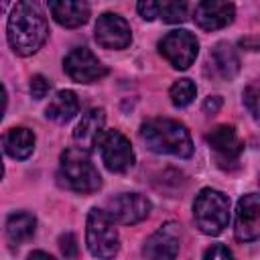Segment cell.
<instances>
[{"label": "cell", "mask_w": 260, "mask_h": 260, "mask_svg": "<svg viewBox=\"0 0 260 260\" xmlns=\"http://www.w3.org/2000/svg\"><path fill=\"white\" fill-rule=\"evenodd\" d=\"M85 242L89 252L100 260H112L118 254L120 240L114 228V221L106 215L104 209H89L87 213V228H85Z\"/></svg>", "instance_id": "5"}, {"label": "cell", "mask_w": 260, "mask_h": 260, "mask_svg": "<svg viewBox=\"0 0 260 260\" xmlns=\"http://www.w3.org/2000/svg\"><path fill=\"white\" fill-rule=\"evenodd\" d=\"M59 248H61V254L67 258V260H75L79 248H77V238L71 234V232H65L61 234L59 238Z\"/></svg>", "instance_id": "23"}, {"label": "cell", "mask_w": 260, "mask_h": 260, "mask_svg": "<svg viewBox=\"0 0 260 260\" xmlns=\"http://www.w3.org/2000/svg\"><path fill=\"white\" fill-rule=\"evenodd\" d=\"M95 146H100L102 162L112 173H124L134 165V150L130 140L120 130H104Z\"/></svg>", "instance_id": "6"}, {"label": "cell", "mask_w": 260, "mask_h": 260, "mask_svg": "<svg viewBox=\"0 0 260 260\" xmlns=\"http://www.w3.org/2000/svg\"><path fill=\"white\" fill-rule=\"evenodd\" d=\"M203 260H234V256H232V252L228 250V246H223V244H213L211 248L205 250Z\"/></svg>", "instance_id": "25"}, {"label": "cell", "mask_w": 260, "mask_h": 260, "mask_svg": "<svg viewBox=\"0 0 260 260\" xmlns=\"http://www.w3.org/2000/svg\"><path fill=\"white\" fill-rule=\"evenodd\" d=\"M49 10L53 18L67 28H75L87 22L89 18V6L85 2L75 0H61V2H49Z\"/></svg>", "instance_id": "16"}, {"label": "cell", "mask_w": 260, "mask_h": 260, "mask_svg": "<svg viewBox=\"0 0 260 260\" xmlns=\"http://www.w3.org/2000/svg\"><path fill=\"white\" fill-rule=\"evenodd\" d=\"M234 4L232 2H217V0H205L195 6V22L203 30H217L223 28L234 20Z\"/></svg>", "instance_id": "14"}, {"label": "cell", "mask_w": 260, "mask_h": 260, "mask_svg": "<svg viewBox=\"0 0 260 260\" xmlns=\"http://www.w3.org/2000/svg\"><path fill=\"white\" fill-rule=\"evenodd\" d=\"M95 41L104 49H126L132 41L130 24L114 12H104L95 22Z\"/></svg>", "instance_id": "12"}, {"label": "cell", "mask_w": 260, "mask_h": 260, "mask_svg": "<svg viewBox=\"0 0 260 260\" xmlns=\"http://www.w3.org/2000/svg\"><path fill=\"white\" fill-rule=\"evenodd\" d=\"M28 260H55L53 256H49L47 252H43V250H37V252H32L30 256H28Z\"/></svg>", "instance_id": "29"}, {"label": "cell", "mask_w": 260, "mask_h": 260, "mask_svg": "<svg viewBox=\"0 0 260 260\" xmlns=\"http://www.w3.org/2000/svg\"><path fill=\"white\" fill-rule=\"evenodd\" d=\"M104 211L114 223L130 225V223H138L148 217L150 201L140 193H120L108 201Z\"/></svg>", "instance_id": "8"}, {"label": "cell", "mask_w": 260, "mask_h": 260, "mask_svg": "<svg viewBox=\"0 0 260 260\" xmlns=\"http://www.w3.org/2000/svg\"><path fill=\"white\" fill-rule=\"evenodd\" d=\"M2 144L4 150L12 156V158H26L32 154L35 150V134L28 128H10L4 136H2Z\"/></svg>", "instance_id": "19"}, {"label": "cell", "mask_w": 260, "mask_h": 260, "mask_svg": "<svg viewBox=\"0 0 260 260\" xmlns=\"http://www.w3.org/2000/svg\"><path fill=\"white\" fill-rule=\"evenodd\" d=\"M244 102L250 110V114L254 118H258V85L256 83H250L246 89H244Z\"/></svg>", "instance_id": "26"}, {"label": "cell", "mask_w": 260, "mask_h": 260, "mask_svg": "<svg viewBox=\"0 0 260 260\" xmlns=\"http://www.w3.org/2000/svg\"><path fill=\"white\" fill-rule=\"evenodd\" d=\"M193 217L197 228L207 236H217L230 221V199L221 191L201 189L193 203Z\"/></svg>", "instance_id": "4"}, {"label": "cell", "mask_w": 260, "mask_h": 260, "mask_svg": "<svg viewBox=\"0 0 260 260\" xmlns=\"http://www.w3.org/2000/svg\"><path fill=\"white\" fill-rule=\"evenodd\" d=\"M158 12L165 22H183L187 18V4L185 2H156Z\"/></svg>", "instance_id": "22"}, {"label": "cell", "mask_w": 260, "mask_h": 260, "mask_svg": "<svg viewBox=\"0 0 260 260\" xmlns=\"http://www.w3.org/2000/svg\"><path fill=\"white\" fill-rule=\"evenodd\" d=\"M2 10H4V2H0V12H2Z\"/></svg>", "instance_id": "32"}, {"label": "cell", "mask_w": 260, "mask_h": 260, "mask_svg": "<svg viewBox=\"0 0 260 260\" xmlns=\"http://www.w3.org/2000/svg\"><path fill=\"white\" fill-rule=\"evenodd\" d=\"M63 69L77 83H91L108 73V69L100 63V59L85 47L71 49L63 61Z\"/></svg>", "instance_id": "9"}, {"label": "cell", "mask_w": 260, "mask_h": 260, "mask_svg": "<svg viewBox=\"0 0 260 260\" xmlns=\"http://www.w3.org/2000/svg\"><path fill=\"white\" fill-rule=\"evenodd\" d=\"M158 49H160V55L175 69H187L197 57L199 43L195 35H191L189 30H171L169 35L162 37V41L158 43Z\"/></svg>", "instance_id": "7"}, {"label": "cell", "mask_w": 260, "mask_h": 260, "mask_svg": "<svg viewBox=\"0 0 260 260\" xmlns=\"http://www.w3.org/2000/svg\"><path fill=\"white\" fill-rule=\"evenodd\" d=\"M49 79L47 77H43V75H32V79H30V93H32V98H37V100H43L47 93H49Z\"/></svg>", "instance_id": "24"}, {"label": "cell", "mask_w": 260, "mask_h": 260, "mask_svg": "<svg viewBox=\"0 0 260 260\" xmlns=\"http://www.w3.org/2000/svg\"><path fill=\"white\" fill-rule=\"evenodd\" d=\"M140 138L152 152L187 158L193 154V140L185 124L171 118H150L140 126Z\"/></svg>", "instance_id": "2"}, {"label": "cell", "mask_w": 260, "mask_h": 260, "mask_svg": "<svg viewBox=\"0 0 260 260\" xmlns=\"http://www.w3.org/2000/svg\"><path fill=\"white\" fill-rule=\"evenodd\" d=\"M35 228H37V219L32 213L16 211L6 221V236L12 244H20V242H26L35 234Z\"/></svg>", "instance_id": "20"}, {"label": "cell", "mask_w": 260, "mask_h": 260, "mask_svg": "<svg viewBox=\"0 0 260 260\" xmlns=\"http://www.w3.org/2000/svg\"><path fill=\"white\" fill-rule=\"evenodd\" d=\"M181 248V225L175 221L162 223L142 248L146 260H175Z\"/></svg>", "instance_id": "10"}, {"label": "cell", "mask_w": 260, "mask_h": 260, "mask_svg": "<svg viewBox=\"0 0 260 260\" xmlns=\"http://www.w3.org/2000/svg\"><path fill=\"white\" fill-rule=\"evenodd\" d=\"M4 110H6V91H4V87L0 83V120L4 116Z\"/></svg>", "instance_id": "30"}, {"label": "cell", "mask_w": 260, "mask_h": 260, "mask_svg": "<svg viewBox=\"0 0 260 260\" xmlns=\"http://www.w3.org/2000/svg\"><path fill=\"white\" fill-rule=\"evenodd\" d=\"M8 43L18 55H32L49 35L47 18L37 2H16L8 16Z\"/></svg>", "instance_id": "1"}, {"label": "cell", "mask_w": 260, "mask_h": 260, "mask_svg": "<svg viewBox=\"0 0 260 260\" xmlns=\"http://www.w3.org/2000/svg\"><path fill=\"white\" fill-rule=\"evenodd\" d=\"M104 124H106V114L102 108H91L81 116L77 128L73 130V140L81 152H89L98 144L104 132Z\"/></svg>", "instance_id": "15"}, {"label": "cell", "mask_w": 260, "mask_h": 260, "mask_svg": "<svg viewBox=\"0 0 260 260\" xmlns=\"http://www.w3.org/2000/svg\"><path fill=\"white\" fill-rule=\"evenodd\" d=\"M79 112V100L71 89H61L53 95V100L49 102L45 114L49 120L57 122V124H65L69 122L75 114Z\"/></svg>", "instance_id": "18"}, {"label": "cell", "mask_w": 260, "mask_h": 260, "mask_svg": "<svg viewBox=\"0 0 260 260\" xmlns=\"http://www.w3.org/2000/svg\"><path fill=\"white\" fill-rule=\"evenodd\" d=\"M2 173H4V167H2V158H0V179H2Z\"/></svg>", "instance_id": "31"}, {"label": "cell", "mask_w": 260, "mask_h": 260, "mask_svg": "<svg viewBox=\"0 0 260 260\" xmlns=\"http://www.w3.org/2000/svg\"><path fill=\"white\" fill-rule=\"evenodd\" d=\"M171 102L177 106V108H185L193 102L195 93H197V87L191 79H177L173 85H171Z\"/></svg>", "instance_id": "21"}, {"label": "cell", "mask_w": 260, "mask_h": 260, "mask_svg": "<svg viewBox=\"0 0 260 260\" xmlns=\"http://www.w3.org/2000/svg\"><path fill=\"white\" fill-rule=\"evenodd\" d=\"M234 234L240 242H254L260 236V201L256 193H248L238 201Z\"/></svg>", "instance_id": "13"}, {"label": "cell", "mask_w": 260, "mask_h": 260, "mask_svg": "<svg viewBox=\"0 0 260 260\" xmlns=\"http://www.w3.org/2000/svg\"><path fill=\"white\" fill-rule=\"evenodd\" d=\"M209 67L221 79H232L240 69V59L230 43H217L209 53Z\"/></svg>", "instance_id": "17"}, {"label": "cell", "mask_w": 260, "mask_h": 260, "mask_svg": "<svg viewBox=\"0 0 260 260\" xmlns=\"http://www.w3.org/2000/svg\"><path fill=\"white\" fill-rule=\"evenodd\" d=\"M59 181L77 193H93L102 187V177L98 169L91 165L85 152L79 148H67L61 154L59 165Z\"/></svg>", "instance_id": "3"}, {"label": "cell", "mask_w": 260, "mask_h": 260, "mask_svg": "<svg viewBox=\"0 0 260 260\" xmlns=\"http://www.w3.org/2000/svg\"><path fill=\"white\" fill-rule=\"evenodd\" d=\"M207 142L213 148L217 165L221 169H230L232 165H236L244 150V142L240 140L238 132L234 130V126L228 124H219L211 128V132L207 134Z\"/></svg>", "instance_id": "11"}, {"label": "cell", "mask_w": 260, "mask_h": 260, "mask_svg": "<svg viewBox=\"0 0 260 260\" xmlns=\"http://www.w3.org/2000/svg\"><path fill=\"white\" fill-rule=\"evenodd\" d=\"M138 12H140V16L144 18V20H152V18H156V12H158V6H156V2H150V0H146V2H138Z\"/></svg>", "instance_id": "27"}, {"label": "cell", "mask_w": 260, "mask_h": 260, "mask_svg": "<svg viewBox=\"0 0 260 260\" xmlns=\"http://www.w3.org/2000/svg\"><path fill=\"white\" fill-rule=\"evenodd\" d=\"M219 108H221V98H219V95H209V98L203 102V110H205L207 114H215Z\"/></svg>", "instance_id": "28"}]
</instances>
